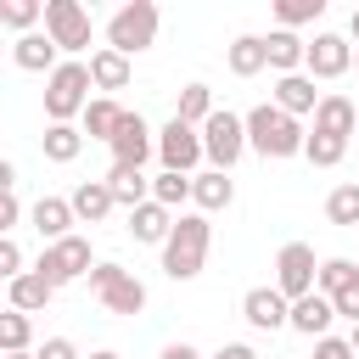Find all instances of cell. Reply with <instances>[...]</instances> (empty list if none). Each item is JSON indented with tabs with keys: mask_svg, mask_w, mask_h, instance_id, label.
<instances>
[{
	"mask_svg": "<svg viewBox=\"0 0 359 359\" xmlns=\"http://www.w3.org/2000/svg\"><path fill=\"white\" fill-rule=\"evenodd\" d=\"M208 241H213L208 213H180V219H174V236H168V247H163V275H168V280H196L202 264H208Z\"/></svg>",
	"mask_w": 359,
	"mask_h": 359,
	"instance_id": "cell-1",
	"label": "cell"
},
{
	"mask_svg": "<svg viewBox=\"0 0 359 359\" xmlns=\"http://www.w3.org/2000/svg\"><path fill=\"white\" fill-rule=\"evenodd\" d=\"M247 146L258 157H297L309 146V135H303V123L292 112H280L275 101H264V107L247 112Z\"/></svg>",
	"mask_w": 359,
	"mask_h": 359,
	"instance_id": "cell-2",
	"label": "cell"
},
{
	"mask_svg": "<svg viewBox=\"0 0 359 359\" xmlns=\"http://www.w3.org/2000/svg\"><path fill=\"white\" fill-rule=\"evenodd\" d=\"M90 90H95L90 62H62V67L45 79V118H50V123H73V118H84Z\"/></svg>",
	"mask_w": 359,
	"mask_h": 359,
	"instance_id": "cell-3",
	"label": "cell"
},
{
	"mask_svg": "<svg viewBox=\"0 0 359 359\" xmlns=\"http://www.w3.org/2000/svg\"><path fill=\"white\" fill-rule=\"evenodd\" d=\"M151 39H157V6H151V0H129V6L112 11V22H107V45H112V50L135 56V50H146Z\"/></svg>",
	"mask_w": 359,
	"mask_h": 359,
	"instance_id": "cell-4",
	"label": "cell"
},
{
	"mask_svg": "<svg viewBox=\"0 0 359 359\" xmlns=\"http://www.w3.org/2000/svg\"><path fill=\"white\" fill-rule=\"evenodd\" d=\"M202 151H208V163H213L219 174H230V168L241 163V151H247V118L213 112V118L202 123Z\"/></svg>",
	"mask_w": 359,
	"mask_h": 359,
	"instance_id": "cell-5",
	"label": "cell"
},
{
	"mask_svg": "<svg viewBox=\"0 0 359 359\" xmlns=\"http://www.w3.org/2000/svg\"><path fill=\"white\" fill-rule=\"evenodd\" d=\"M275 286H280V297H309V292H320V264H314V247L309 241H286L280 252H275Z\"/></svg>",
	"mask_w": 359,
	"mask_h": 359,
	"instance_id": "cell-6",
	"label": "cell"
},
{
	"mask_svg": "<svg viewBox=\"0 0 359 359\" xmlns=\"http://www.w3.org/2000/svg\"><path fill=\"white\" fill-rule=\"evenodd\" d=\"M50 286H67V280H79V275H90L95 264H90V241L84 236H67V241H50L45 252H39V264H34Z\"/></svg>",
	"mask_w": 359,
	"mask_h": 359,
	"instance_id": "cell-7",
	"label": "cell"
},
{
	"mask_svg": "<svg viewBox=\"0 0 359 359\" xmlns=\"http://www.w3.org/2000/svg\"><path fill=\"white\" fill-rule=\"evenodd\" d=\"M157 157H163V168L168 174H191L208 151H202V129H191V123H180V118H168L163 123V135H157Z\"/></svg>",
	"mask_w": 359,
	"mask_h": 359,
	"instance_id": "cell-8",
	"label": "cell"
},
{
	"mask_svg": "<svg viewBox=\"0 0 359 359\" xmlns=\"http://www.w3.org/2000/svg\"><path fill=\"white\" fill-rule=\"evenodd\" d=\"M45 34L56 50H84L90 45V11L79 0H45Z\"/></svg>",
	"mask_w": 359,
	"mask_h": 359,
	"instance_id": "cell-9",
	"label": "cell"
},
{
	"mask_svg": "<svg viewBox=\"0 0 359 359\" xmlns=\"http://www.w3.org/2000/svg\"><path fill=\"white\" fill-rule=\"evenodd\" d=\"M241 314L252 331H280V325H292V297H280V286H252L241 297Z\"/></svg>",
	"mask_w": 359,
	"mask_h": 359,
	"instance_id": "cell-10",
	"label": "cell"
},
{
	"mask_svg": "<svg viewBox=\"0 0 359 359\" xmlns=\"http://www.w3.org/2000/svg\"><path fill=\"white\" fill-rule=\"evenodd\" d=\"M151 151H157V140H151L146 118H140V112H123V129L112 135V163H118V168H146Z\"/></svg>",
	"mask_w": 359,
	"mask_h": 359,
	"instance_id": "cell-11",
	"label": "cell"
},
{
	"mask_svg": "<svg viewBox=\"0 0 359 359\" xmlns=\"http://www.w3.org/2000/svg\"><path fill=\"white\" fill-rule=\"evenodd\" d=\"M353 67V45L342 34H314L309 39V79H342Z\"/></svg>",
	"mask_w": 359,
	"mask_h": 359,
	"instance_id": "cell-12",
	"label": "cell"
},
{
	"mask_svg": "<svg viewBox=\"0 0 359 359\" xmlns=\"http://www.w3.org/2000/svg\"><path fill=\"white\" fill-rule=\"evenodd\" d=\"M11 62H17L22 73H45V79L62 67V62H56V39H50V34H39V28H34V34H17Z\"/></svg>",
	"mask_w": 359,
	"mask_h": 359,
	"instance_id": "cell-13",
	"label": "cell"
},
{
	"mask_svg": "<svg viewBox=\"0 0 359 359\" xmlns=\"http://www.w3.org/2000/svg\"><path fill=\"white\" fill-rule=\"evenodd\" d=\"M28 219H34V230L45 236V247H50V241H67V236H73L67 224H79L73 202H62V196H39V202L28 208Z\"/></svg>",
	"mask_w": 359,
	"mask_h": 359,
	"instance_id": "cell-14",
	"label": "cell"
},
{
	"mask_svg": "<svg viewBox=\"0 0 359 359\" xmlns=\"http://www.w3.org/2000/svg\"><path fill=\"white\" fill-rule=\"evenodd\" d=\"M331 320H337V303L325 297V292H309V297H297L292 303V331H303V337H331Z\"/></svg>",
	"mask_w": 359,
	"mask_h": 359,
	"instance_id": "cell-15",
	"label": "cell"
},
{
	"mask_svg": "<svg viewBox=\"0 0 359 359\" xmlns=\"http://www.w3.org/2000/svg\"><path fill=\"white\" fill-rule=\"evenodd\" d=\"M320 90H314V79L309 73H286V79H275V107L280 112H292V118H303V112H320Z\"/></svg>",
	"mask_w": 359,
	"mask_h": 359,
	"instance_id": "cell-16",
	"label": "cell"
},
{
	"mask_svg": "<svg viewBox=\"0 0 359 359\" xmlns=\"http://www.w3.org/2000/svg\"><path fill=\"white\" fill-rule=\"evenodd\" d=\"M129 236H135V241H151V247H168V236H174V213H168L163 202H140V208L129 213Z\"/></svg>",
	"mask_w": 359,
	"mask_h": 359,
	"instance_id": "cell-17",
	"label": "cell"
},
{
	"mask_svg": "<svg viewBox=\"0 0 359 359\" xmlns=\"http://www.w3.org/2000/svg\"><path fill=\"white\" fill-rule=\"evenodd\" d=\"M224 62H230V73H236V79L264 73V67H269V45H264V34H241V39H230Z\"/></svg>",
	"mask_w": 359,
	"mask_h": 359,
	"instance_id": "cell-18",
	"label": "cell"
},
{
	"mask_svg": "<svg viewBox=\"0 0 359 359\" xmlns=\"http://www.w3.org/2000/svg\"><path fill=\"white\" fill-rule=\"evenodd\" d=\"M314 129H320V135L348 140V135L359 129V107H353L348 95H325V101H320V112H314Z\"/></svg>",
	"mask_w": 359,
	"mask_h": 359,
	"instance_id": "cell-19",
	"label": "cell"
},
{
	"mask_svg": "<svg viewBox=\"0 0 359 359\" xmlns=\"http://www.w3.org/2000/svg\"><path fill=\"white\" fill-rule=\"evenodd\" d=\"M67 202H73L79 224H101V219H107V213L118 208V196L107 191V180H84V185H79V191H73Z\"/></svg>",
	"mask_w": 359,
	"mask_h": 359,
	"instance_id": "cell-20",
	"label": "cell"
},
{
	"mask_svg": "<svg viewBox=\"0 0 359 359\" xmlns=\"http://www.w3.org/2000/svg\"><path fill=\"white\" fill-rule=\"evenodd\" d=\"M264 45H269V67H275L280 79H286V73H297V67H309V45H303L292 28H275Z\"/></svg>",
	"mask_w": 359,
	"mask_h": 359,
	"instance_id": "cell-21",
	"label": "cell"
},
{
	"mask_svg": "<svg viewBox=\"0 0 359 359\" xmlns=\"http://www.w3.org/2000/svg\"><path fill=\"white\" fill-rule=\"evenodd\" d=\"M90 79H95V90H129V56L123 50H112V45H101L95 56H90Z\"/></svg>",
	"mask_w": 359,
	"mask_h": 359,
	"instance_id": "cell-22",
	"label": "cell"
},
{
	"mask_svg": "<svg viewBox=\"0 0 359 359\" xmlns=\"http://www.w3.org/2000/svg\"><path fill=\"white\" fill-rule=\"evenodd\" d=\"M191 202H196L202 213H219V208H230V202H236V185H230V174H219V168L196 174V180H191Z\"/></svg>",
	"mask_w": 359,
	"mask_h": 359,
	"instance_id": "cell-23",
	"label": "cell"
},
{
	"mask_svg": "<svg viewBox=\"0 0 359 359\" xmlns=\"http://www.w3.org/2000/svg\"><path fill=\"white\" fill-rule=\"evenodd\" d=\"M6 297H11V309H22V314H34V309H45L50 297H56V286L39 275V269H28V275H17V280H6Z\"/></svg>",
	"mask_w": 359,
	"mask_h": 359,
	"instance_id": "cell-24",
	"label": "cell"
},
{
	"mask_svg": "<svg viewBox=\"0 0 359 359\" xmlns=\"http://www.w3.org/2000/svg\"><path fill=\"white\" fill-rule=\"evenodd\" d=\"M118 129H123V107H118L112 95H95V101L84 107V135L112 146V135H118Z\"/></svg>",
	"mask_w": 359,
	"mask_h": 359,
	"instance_id": "cell-25",
	"label": "cell"
},
{
	"mask_svg": "<svg viewBox=\"0 0 359 359\" xmlns=\"http://www.w3.org/2000/svg\"><path fill=\"white\" fill-rule=\"evenodd\" d=\"M107 191H112L129 213H135L140 202H151V180H146L140 168H118V163H112V168H107Z\"/></svg>",
	"mask_w": 359,
	"mask_h": 359,
	"instance_id": "cell-26",
	"label": "cell"
},
{
	"mask_svg": "<svg viewBox=\"0 0 359 359\" xmlns=\"http://www.w3.org/2000/svg\"><path fill=\"white\" fill-rule=\"evenodd\" d=\"M213 112H219V107H213V90H208V84H185V90H180V101H174V118H180V123H191V129H202Z\"/></svg>",
	"mask_w": 359,
	"mask_h": 359,
	"instance_id": "cell-27",
	"label": "cell"
},
{
	"mask_svg": "<svg viewBox=\"0 0 359 359\" xmlns=\"http://www.w3.org/2000/svg\"><path fill=\"white\" fill-rule=\"evenodd\" d=\"M39 151H45L50 163H73V157L84 151V129H73V123H50L45 140H39Z\"/></svg>",
	"mask_w": 359,
	"mask_h": 359,
	"instance_id": "cell-28",
	"label": "cell"
},
{
	"mask_svg": "<svg viewBox=\"0 0 359 359\" xmlns=\"http://www.w3.org/2000/svg\"><path fill=\"white\" fill-rule=\"evenodd\" d=\"M101 303H107L112 314H140V309H146V286H140V280L123 269V275H118V280L101 292Z\"/></svg>",
	"mask_w": 359,
	"mask_h": 359,
	"instance_id": "cell-29",
	"label": "cell"
},
{
	"mask_svg": "<svg viewBox=\"0 0 359 359\" xmlns=\"http://www.w3.org/2000/svg\"><path fill=\"white\" fill-rule=\"evenodd\" d=\"M28 342H34V320L22 309H6L0 314V348L6 353H28Z\"/></svg>",
	"mask_w": 359,
	"mask_h": 359,
	"instance_id": "cell-30",
	"label": "cell"
},
{
	"mask_svg": "<svg viewBox=\"0 0 359 359\" xmlns=\"http://www.w3.org/2000/svg\"><path fill=\"white\" fill-rule=\"evenodd\" d=\"M191 180H196V174H168V168H163V174L151 180V202H163V208L174 213L180 202H191Z\"/></svg>",
	"mask_w": 359,
	"mask_h": 359,
	"instance_id": "cell-31",
	"label": "cell"
},
{
	"mask_svg": "<svg viewBox=\"0 0 359 359\" xmlns=\"http://www.w3.org/2000/svg\"><path fill=\"white\" fill-rule=\"evenodd\" d=\"M325 219L331 224H359V180H348L325 196Z\"/></svg>",
	"mask_w": 359,
	"mask_h": 359,
	"instance_id": "cell-32",
	"label": "cell"
},
{
	"mask_svg": "<svg viewBox=\"0 0 359 359\" xmlns=\"http://www.w3.org/2000/svg\"><path fill=\"white\" fill-rule=\"evenodd\" d=\"M303 157H309L314 168H337V163L348 157V140H337V135H320V129H314V135H309V146H303Z\"/></svg>",
	"mask_w": 359,
	"mask_h": 359,
	"instance_id": "cell-33",
	"label": "cell"
},
{
	"mask_svg": "<svg viewBox=\"0 0 359 359\" xmlns=\"http://www.w3.org/2000/svg\"><path fill=\"white\" fill-rule=\"evenodd\" d=\"M353 280H359V264H353V258H325V264H320V292H325V297L348 292Z\"/></svg>",
	"mask_w": 359,
	"mask_h": 359,
	"instance_id": "cell-34",
	"label": "cell"
},
{
	"mask_svg": "<svg viewBox=\"0 0 359 359\" xmlns=\"http://www.w3.org/2000/svg\"><path fill=\"white\" fill-rule=\"evenodd\" d=\"M39 17H45L39 0H6V6H0V22H6V28H22V34H34Z\"/></svg>",
	"mask_w": 359,
	"mask_h": 359,
	"instance_id": "cell-35",
	"label": "cell"
},
{
	"mask_svg": "<svg viewBox=\"0 0 359 359\" xmlns=\"http://www.w3.org/2000/svg\"><path fill=\"white\" fill-rule=\"evenodd\" d=\"M320 11H325V0H275L280 28H303V22H314Z\"/></svg>",
	"mask_w": 359,
	"mask_h": 359,
	"instance_id": "cell-36",
	"label": "cell"
},
{
	"mask_svg": "<svg viewBox=\"0 0 359 359\" xmlns=\"http://www.w3.org/2000/svg\"><path fill=\"white\" fill-rule=\"evenodd\" d=\"M0 275H6V280H17V275H28V269H22V247H17L11 236H0Z\"/></svg>",
	"mask_w": 359,
	"mask_h": 359,
	"instance_id": "cell-37",
	"label": "cell"
},
{
	"mask_svg": "<svg viewBox=\"0 0 359 359\" xmlns=\"http://www.w3.org/2000/svg\"><path fill=\"white\" fill-rule=\"evenodd\" d=\"M314 359H359V353H353L348 337H320V342H314Z\"/></svg>",
	"mask_w": 359,
	"mask_h": 359,
	"instance_id": "cell-38",
	"label": "cell"
},
{
	"mask_svg": "<svg viewBox=\"0 0 359 359\" xmlns=\"http://www.w3.org/2000/svg\"><path fill=\"white\" fill-rule=\"evenodd\" d=\"M118 275H123V264H95V269H90V292L101 297V292H107V286H112Z\"/></svg>",
	"mask_w": 359,
	"mask_h": 359,
	"instance_id": "cell-39",
	"label": "cell"
},
{
	"mask_svg": "<svg viewBox=\"0 0 359 359\" xmlns=\"http://www.w3.org/2000/svg\"><path fill=\"white\" fill-rule=\"evenodd\" d=\"M17 219H22V202H17V191H11V196H0V230L11 236V230H17Z\"/></svg>",
	"mask_w": 359,
	"mask_h": 359,
	"instance_id": "cell-40",
	"label": "cell"
},
{
	"mask_svg": "<svg viewBox=\"0 0 359 359\" xmlns=\"http://www.w3.org/2000/svg\"><path fill=\"white\" fill-rule=\"evenodd\" d=\"M331 303H337V314H348V320H353V325H359V280H353V286H348V292H337V297H331Z\"/></svg>",
	"mask_w": 359,
	"mask_h": 359,
	"instance_id": "cell-41",
	"label": "cell"
},
{
	"mask_svg": "<svg viewBox=\"0 0 359 359\" xmlns=\"http://www.w3.org/2000/svg\"><path fill=\"white\" fill-rule=\"evenodd\" d=\"M39 359H79V348H73L67 337H50V342L39 348Z\"/></svg>",
	"mask_w": 359,
	"mask_h": 359,
	"instance_id": "cell-42",
	"label": "cell"
},
{
	"mask_svg": "<svg viewBox=\"0 0 359 359\" xmlns=\"http://www.w3.org/2000/svg\"><path fill=\"white\" fill-rule=\"evenodd\" d=\"M208 359H258V353H252L247 342H224V348H219V353H208Z\"/></svg>",
	"mask_w": 359,
	"mask_h": 359,
	"instance_id": "cell-43",
	"label": "cell"
},
{
	"mask_svg": "<svg viewBox=\"0 0 359 359\" xmlns=\"http://www.w3.org/2000/svg\"><path fill=\"white\" fill-rule=\"evenodd\" d=\"M157 359H202V353H196V348H191V342H168V348H163V353H157Z\"/></svg>",
	"mask_w": 359,
	"mask_h": 359,
	"instance_id": "cell-44",
	"label": "cell"
},
{
	"mask_svg": "<svg viewBox=\"0 0 359 359\" xmlns=\"http://www.w3.org/2000/svg\"><path fill=\"white\" fill-rule=\"evenodd\" d=\"M0 191H6V196L17 191V163H0Z\"/></svg>",
	"mask_w": 359,
	"mask_h": 359,
	"instance_id": "cell-45",
	"label": "cell"
},
{
	"mask_svg": "<svg viewBox=\"0 0 359 359\" xmlns=\"http://www.w3.org/2000/svg\"><path fill=\"white\" fill-rule=\"evenodd\" d=\"M348 34H353V39H359V6H353V17H348Z\"/></svg>",
	"mask_w": 359,
	"mask_h": 359,
	"instance_id": "cell-46",
	"label": "cell"
},
{
	"mask_svg": "<svg viewBox=\"0 0 359 359\" xmlns=\"http://www.w3.org/2000/svg\"><path fill=\"white\" fill-rule=\"evenodd\" d=\"M90 359H123V353H112V348H101V353H90Z\"/></svg>",
	"mask_w": 359,
	"mask_h": 359,
	"instance_id": "cell-47",
	"label": "cell"
},
{
	"mask_svg": "<svg viewBox=\"0 0 359 359\" xmlns=\"http://www.w3.org/2000/svg\"><path fill=\"white\" fill-rule=\"evenodd\" d=\"M348 342H353V353H359V325H353V337H348Z\"/></svg>",
	"mask_w": 359,
	"mask_h": 359,
	"instance_id": "cell-48",
	"label": "cell"
},
{
	"mask_svg": "<svg viewBox=\"0 0 359 359\" xmlns=\"http://www.w3.org/2000/svg\"><path fill=\"white\" fill-rule=\"evenodd\" d=\"M6 359H39V353H6Z\"/></svg>",
	"mask_w": 359,
	"mask_h": 359,
	"instance_id": "cell-49",
	"label": "cell"
},
{
	"mask_svg": "<svg viewBox=\"0 0 359 359\" xmlns=\"http://www.w3.org/2000/svg\"><path fill=\"white\" fill-rule=\"evenodd\" d=\"M353 67H359V50H353Z\"/></svg>",
	"mask_w": 359,
	"mask_h": 359,
	"instance_id": "cell-50",
	"label": "cell"
}]
</instances>
